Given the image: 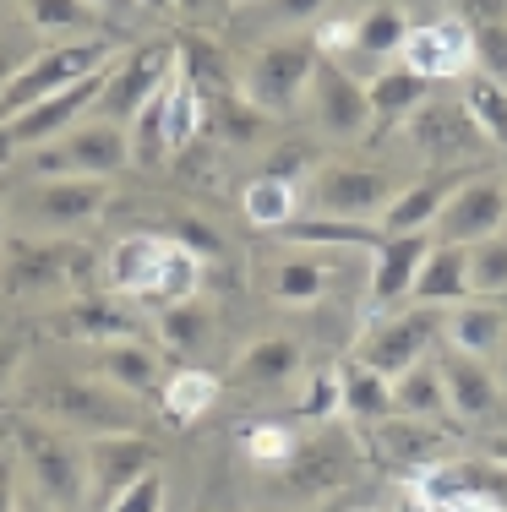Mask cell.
Here are the masks:
<instances>
[{
    "label": "cell",
    "instance_id": "1",
    "mask_svg": "<svg viewBox=\"0 0 507 512\" xmlns=\"http://www.w3.org/2000/svg\"><path fill=\"white\" fill-rule=\"evenodd\" d=\"M28 414H39V420H50L55 431L77 436V442H88V436H120V431H142V398L120 393V387L99 382V376H71V371H55L44 376L39 387H33L28 398Z\"/></svg>",
    "mask_w": 507,
    "mask_h": 512
},
{
    "label": "cell",
    "instance_id": "2",
    "mask_svg": "<svg viewBox=\"0 0 507 512\" xmlns=\"http://www.w3.org/2000/svg\"><path fill=\"white\" fill-rule=\"evenodd\" d=\"M6 442L17 469L33 480L44 507L55 512H77L88 502V469H82V442L66 431H55L39 414H11L6 420Z\"/></svg>",
    "mask_w": 507,
    "mask_h": 512
},
{
    "label": "cell",
    "instance_id": "3",
    "mask_svg": "<svg viewBox=\"0 0 507 512\" xmlns=\"http://www.w3.org/2000/svg\"><path fill=\"white\" fill-rule=\"evenodd\" d=\"M120 55H126V39H110V33H104V39L39 44L28 66L0 88V120H11V115H22V109H33L39 99H55V93L77 88V82L99 77V71H110Z\"/></svg>",
    "mask_w": 507,
    "mask_h": 512
},
{
    "label": "cell",
    "instance_id": "4",
    "mask_svg": "<svg viewBox=\"0 0 507 512\" xmlns=\"http://www.w3.org/2000/svg\"><path fill=\"white\" fill-rule=\"evenodd\" d=\"M93 262L71 240H39V235H6L0 246V295L6 300H71L82 295Z\"/></svg>",
    "mask_w": 507,
    "mask_h": 512
},
{
    "label": "cell",
    "instance_id": "5",
    "mask_svg": "<svg viewBox=\"0 0 507 512\" xmlns=\"http://www.w3.org/2000/svg\"><path fill=\"white\" fill-rule=\"evenodd\" d=\"M11 218L22 224V235L39 240H71L82 229H93L110 207V180H22L6 197Z\"/></svg>",
    "mask_w": 507,
    "mask_h": 512
},
{
    "label": "cell",
    "instance_id": "6",
    "mask_svg": "<svg viewBox=\"0 0 507 512\" xmlns=\"http://www.w3.org/2000/svg\"><path fill=\"white\" fill-rule=\"evenodd\" d=\"M126 164H131L126 126H110V120H93V115L82 126H71L66 137L22 153L28 180H115Z\"/></svg>",
    "mask_w": 507,
    "mask_h": 512
},
{
    "label": "cell",
    "instance_id": "7",
    "mask_svg": "<svg viewBox=\"0 0 507 512\" xmlns=\"http://www.w3.org/2000/svg\"><path fill=\"white\" fill-rule=\"evenodd\" d=\"M273 474H279L284 496H295V502H328V496H338L360 474L355 425L322 420L311 436H295V453H289Z\"/></svg>",
    "mask_w": 507,
    "mask_h": 512
},
{
    "label": "cell",
    "instance_id": "8",
    "mask_svg": "<svg viewBox=\"0 0 507 512\" xmlns=\"http://www.w3.org/2000/svg\"><path fill=\"white\" fill-rule=\"evenodd\" d=\"M311 71H317V39H279V44H262L251 55L246 77H240V99H246L257 115L284 120L295 115V104L306 99L311 88Z\"/></svg>",
    "mask_w": 507,
    "mask_h": 512
},
{
    "label": "cell",
    "instance_id": "9",
    "mask_svg": "<svg viewBox=\"0 0 507 512\" xmlns=\"http://www.w3.org/2000/svg\"><path fill=\"white\" fill-rule=\"evenodd\" d=\"M437 338H442V311L437 306L377 316V322L360 333V344H355V365H366V371H377V376L393 382L398 371H409V365L437 355Z\"/></svg>",
    "mask_w": 507,
    "mask_h": 512
},
{
    "label": "cell",
    "instance_id": "10",
    "mask_svg": "<svg viewBox=\"0 0 507 512\" xmlns=\"http://www.w3.org/2000/svg\"><path fill=\"white\" fill-rule=\"evenodd\" d=\"M175 55L180 50H169V44H137V50H126L110 66V77H104L99 104H93V120H110V126H126L131 131V120L159 99V88L169 82Z\"/></svg>",
    "mask_w": 507,
    "mask_h": 512
},
{
    "label": "cell",
    "instance_id": "11",
    "mask_svg": "<svg viewBox=\"0 0 507 512\" xmlns=\"http://www.w3.org/2000/svg\"><path fill=\"white\" fill-rule=\"evenodd\" d=\"M507 229V175H464L448 191L437 224H431V240L437 246H475V240Z\"/></svg>",
    "mask_w": 507,
    "mask_h": 512
},
{
    "label": "cell",
    "instance_id": "12",
    "mask_svg": "<svg viewBox=\"0 0 507 512\" xmlns=\"http://www.w3.org/2000/svg\"><path fill=\"white\" fill-rule=\"evenodd\" d=\"M82 469H88V502L104 512L126 485H137L142 474L159 469V447H153L142 431L88 436V442H82Z\"/></svg>",
    "mask_w": 507,
    "mask_h": 512
},
{
    "label": "cell",
    "instance_id": "13",
    "mask_svg": "<svg viewBox=\"0 0 507 512\" xmlns=\"http://www.w3.org/2000/svg\"><path fill=\"white\" fill-rule=\"evenodd\" d=\"M398 197L388 169L371 164H322L317 180H311V207L333 218H360V224H377L382 207Z\"/></svg>",
    "mask_w": 507,
    "mask_h": 512
},
{
    "label": "cell",
    "instance_id": "14",
    "mask_svg": "<svg viewBox=\"0 0 507 512\" xmlns=\"http://www.w3.org/2000/svg\"><path fill=\"white\" fill-rule=\"evenodd\" d=\"M306 99H311V120H317L328 137H338V142L366 137V126L377 120L371 115V99H366V82L349 77L344 60H328L322 50H317V71H311Z\"/></svg>",
    "mask_w": 507,
    "mask_h": 512
},
{
    "label": "cell",
    "instance_id": "15",
    "mask_svg": "<svg viewBox=\"0 0 507 512\" xmlns=\"http://www.w3.org/2000/svg\"><path fill=\"white\" fill-rule=\"evenodd\" d=\"M404 66L426 82H453L469 77V60H475V39H469V22L464 17H442L426 22V28H409L404 39Z\"/></svg>",
    "mask_w": 507,
    "mask_h": 512
},
{
    "label": "cell",
    "instance_id": "16",
    "mask_svg": "<svg viewBox=\"0 0 507 512\" xmlns=\"http://www.w3.org/2000/svg\"><path fill=\"white\" fill-rule=\"evenodd\" d=\"M44 333L66 338V344H120V338H137V322L131 311L110 295H71L44 316Z\"/></svg>",
    "mask_w": 507,
    "mask_h": 512
},
{
    "label": "cell",
    "instance_id": "17",
    "mask_svg": "<svg viewBox=\"0 0 507 512\" xmlns=\"http://www.w3.org/2000/svg\"><path fill=\"white\" fill-rule=\"evenodd\" d=\"M437 376H442V393H448V414L464 425L486 420V414H497L502 404V382L497 371H491L486 360L464 355V349H437Z\"/></svg>",
    "mask_w": 507,
    "mask_h": 512
},
{
    "label": "cell",
    "instance_id": "18",
    "mask_svg": "<svg viewBox=\"0 0 507 512\" xmlns=\"http://www.w3.org/2000/svg\"><path fill=\"white\" fill-rule=\"evenodd\" d=\"M371 442L393 469H437L453 453V431H442V420H409V414H388V420L371 425Z\"/></svg>",
    "mask_w": 507,
    "mask_h": 512
},
{
    "label": "cell",
    "instance_id": "19",
    "mask_svg": "<svg viewBox=\"0 0 507 512\" xmlns=\"http://www.w3.org/2000/svg\"><path fill=\"white\" fill-rule=\"evenodd\" d=\"M409 142H415L426 158H437V164H458V158H469L480 148V131H475V120H469L464 104L426 99L415 115H409Z\"/></svg>",
    "mask_w": 507,
    "mask_h": 512
},
{
    "label": "cell",
    "instance_id": "20",
    "mask_svg": "<svg viewBox=\"0 0 507 512\" xmlns=\"http://www.w3.org/2000/svg\"><path fill=\"white\" fill-rule=\"evenodd\" d=\"M431 246H437L431 229H420V235H382V246L371 251V300H377V306L404 300L409 289H415V273L431 256Z\"/></svg>",
    "mask_w": 507,
    "mask_h": 512
},
{
    "label": "cell",
    "instance_id": "21",
    "mask_svg": "<svg viewBox=\"0 0 507 512\" xmlns=\"http://www.w3.org/2000/svg\"><path fill=\"white\" fill-rule=\"evenodd\" d=\"M93 376L120 387L131 398H153L164 393V360L153 355L142 338H120V344H99L93 349Z\"/></svg>",
    "mask_w": 507,
    "mask_h": 512
},
{
    "label": "cell",
    "instance_id": "22",
    "mask_svg": "<svg viewBox=\"0 0 507 512\" xmlns=\"http://www.w3.org/2000/svg\"><path fill=\"white\" fill-rule=\"evenodd\" d=\"M502 338H507V306H497V300H458V306L442 311V344L448 349L491 360Z\"/></svg>",
    "mask_w": 507,
    "mask_h": 512
},
{
    "label": "cell",
    "instance_id": "23",
    "mask_svg": "<svg viewBox=\"0 0 507 512\" xmlns=\"http://www.w3.org/2000/svg\"><path fill=\"white\" fill-rule=\"evenodd\" d=\"M164 251H169L164 235H126V240H115V251L104 256V278H110V289H115V295H126V300H148L153 295V278H159V267H164Z\"/></svg>",
    "mask_w": 507,
    "mask_h": 512
},
{
    "label": "cell",
    "instance_id": "24",
    "mask_svg": "<svg viewBox=\"0 0 507 512\" xmlns=\"http://www.w3.org/2000/svg\"><path fill=\"white\" fill-rule=\"evenodd\" d=\"M279 235L300 251H377L382 229L360 224V218H333V213H306L295 224H284Z\"/></svg>",
    "mask_w": 507,
    "mask_h": 512
},
{
    "label": "cell",
    "instance_id": "25",
    "mask_svg": "<svg viewBox=\"0 0 507 512\" xmlns=\"http://www.w3.org/2000/svg\"><path fill=\"white\" fill-rule=\"evenodd\" d=\"M458 180L464 175H431V180H415V186H398V197L382 207L377 229L382 235H420V229H431Z\"/></svg>",
    "mask_w": 507,
    "mask_h": 512
},
{
    "label": "cell",
    "instance_id": "26",
    "mask_svg": "<svg viewBox=\"0 0 507 512\" xmlns=\"http://www.w3.org/2000/svg\"><path fill=\"white\" fill-rule=\"evenodd\" d=\"M295 371H300V344L284 338V333L246 344L240 360H235V382L257 387V393H284V387L295 382Z\"/></svg>",
    "mask_w": 507,
    "mask_h": 512
},
{
    "label": "cell",
    "instance_id": "27",
    "mask_svg": "<svg viewBox=\"0 0 507 512\" xmlns=\"http://www.w3.org/2000/svg\"><path fill=\"white\" fill-rule=\"evenodd\" d=\"M409 295H415L420 306H437V311L469 300V251L464 246H431V256L420 262Z\"/></svg>",
    "mask_w": 507,
    "mask_h": 512
},
{
    "label": "cell",
    "instance_id": "28",
    "mask_svg": "<svg viewBox=\"0 0 507 512\" xmlns=\"http://www.w3.org/2000/svg\"><path fill=\"white\" fill-rule=\"evenodd\" d=\"M22 17L39 39L66 44V39H104V11L88 0H22Z\"/></svg>",
    "mask_w": 507,
    "mask_h": 512
},
{
    "label": "cell",
    "instance_id": "29",
    "mask_svg": "<svg viewBox=\"0 0 507 512\" xmlns=\"http://www.w3.org/2000/svg\"><path fill=\"white\" fill-rule=\"evenodd\" d=\"M159 99H164L169 153H186L191 142H197V131H202V93H197V82H191V71H186V60H180V55H175V71H169Z\"/></svg>",
    "mask_w": 507,
    "mask_h": 512
},
{
    "label": "cell",
    "instance_id": "30",
    "mask_svg": "<svg viewBox=\"0 0 507 512\" xmlns=\"http://www.w3.org/2000/svg\"><path fill=\"white\" fill-rule=\"evenodd\" d=\"M393 414H409V420H442L448 414V393H442V376H437V355L409 365V371L393 376Z\"/></svg>",
    "mask_w": 507,
    "mask_h": 512
},
{
    "label": "cell",
    "instance_id": "31",
    "mask_svg": "<svg viewBox=\"0 0 507 512\" xmlns=\"http://www.w3.org/2000/svg\"><path fill=\"white\" fill-rule=\"evenodd\" d=\"M328 284H333V273H328L322 256H284L268 278L279 306H317V300L328 295Z\"/></svg>",
    "mask_w": 507,
    "mask_h": 512
},
{
    "label": "cell",
    "instance_id": "32",
    "mask_svg": "<svg viewBox=\"0 0 507 512\" xmlns=\"http://www.w3.org/2000/svg\"><path fill=\"white\" fill-rule=\"evenodd\" d=\"M338 382H344V414L355 425H377V420H388V414H393L388 376H377V371H366V365L349 360L344 371H338Z\"/></svg>",
    "mask_w": 507,
    "mask_h": 512
},
{
    "label": "cell",
    "instance_id": "33",
    "mask_svg": "<svg viewBox=\"0 0 507 512\" xmlns=\"http://www.w3.org/2000/svg\"><path fill=\"white\" fill-rule=\"evenodd\" d=\"M458 104L469 109L480 142H491V148L507 153V88H497V82L480 77V71H469V77H464V99H458Z\"/></svg>",
    "mask_w": 507,
    "mask_h": 512
},
{
    "label": "cell",
    "instance_id": "34",
    "mask_svg": "<svg viewBox=\"0 0 507 512\" xmlns=\"http://www.w3.org/2000/svg\"><path fill=\"white\" fill-rule=\"evenodd\" d=\"M197 289H202V256L197 251H186L180 240H169V251H164V267H159V278H153V295H148V306H186V300H197Z\"/></svg>",
    "mask_w": 507,
    "mask_h": 512
},
{
    "label": "cell",
    "instance_id": "35",
    "mask_svg": "<svg viewBox=\"0 0 507 512\" xmlns=\"http://www.w3.org/2000/svg\"><path fill=\"white\" fill-rule=\"evenodd\" d=\"M366 99H371V115H415L420 104L431 99V82L415 77L409 66L398 71H377V77H366Z\"/></svg>",
    "mask_w": 507,
    "mask_h": 512
},
{
    "label": "cell",
    "instance_id": "36",
    "mask_svg": "<svg viewBox=\"0 0 507 512\" xmlns=\"http://www.w3.org/2000/svg\"><path fill=\"white\" fill-rule=\"evenodd\" d=\"M164 414L175 425H191L202 420V409H213V398H219V382H213V371H197V365H186V371H169L164 382Z\"/></svg>",
    "mask_w": 507,
    "mask_h": 512
},
{
    "label": "cell",
    "instance_id": "37",
    "mask_svg": "<svg viewBox=\"0 0 507 512\" xmlns=\"http://www.w3.org/2000/svg\"><path fill=\"white\" fill-rule=\"evenodd\" d=\"M295 207H300V191H295V180H279V175H257L246 186V218L257 229H284V224H295Z\"/></svg>",
    "mask_w": 507,
    "mask_h": 512
},
{
    "label": "cell",
    "instance_id": "38",
    "mask_svg": "<svg viewBox=\"0 0 507 512\" xmlns=\"http://www.w3.org/2000/svg\"><path fill=\"white\" fill-rule=\"evenodd\" d=\"M507 295V229L469 246V300H502Z\"/></svg>",
    "mask_w": 507,
    "mask_h": 512
},
{
    "label": "cell",
    "instance_id": "39",
    "mask_svg": "<svg viewBox=\"0 0 507 512\" xmlns=\"http://www.w3.org/2000/svg\"><path fill=\"white\" fill-rule=\"evenodd\" d=\"M159 338L175 355H197V349H208L213 338V311L202 306V300H186V306H164L159 316Z\"/></svg>",
    "mask_w": 507,
    "mask_h": 512
},
{
    "label": "cell",
    "instance_id": "40",
    "mask_svg": "<svg viewBox=\"0 0 507 512\" xmlns=\"http://www.w3.org/2000/svg\"><path fill=\"white\" fill-rule=\"evenodd\" d=\"M409 39V17L398 6H371L366 17H355V50L360 55H398Z\"/></svg>",
    "mask_w": 507,
    "mask_h": 512
},
{
    "label": "cell",
    "instance_id": "41",
    "mask_svg": "<svg viewBox=\"0 0 507 512\" xmlns=\"http://www.w3.org/2000/svg\"><path fill=\"white\" fill-rule=\"evenodd\" d=\"M289 409H295V420H311V425L338 420V414H344V382H338V371H317L306 382V393H300Z\"/></svg>",
    "mask_w": 507,
    "mask_h": 512
},
{
    "label": "cell",
    "instance_id": "42",
    "mask_svg": "<svg viewBox=\"0 0 507 512\" xmlns=\"http://www.w3.org/2000/svg\"><path fill=\"white\" fill-rule=\"evenodd\" d=\"M469 39H475V66H480V77H491L497 88H507V22L469 28Z\"/></svg>",
    "mask_w": 507,
    "mask_h": 512
},
{
    "label": "cell",
    "instance_id": "43",
    "mask_svg": "<svg viewBox=\"0 0 507 512\" xmlns=\"http://www.w3.org/2000/svg\"><path fill=\"white\" fill-rule=\"evenodd\" d=\"M246 453L257 469H279V463L295 453V431H284V425H257V431H246Z\"/></svg>",
    "mask_w": 507,
    "mask_h": 512
},
{
    "label": "cell",
    "instance_id": "44",
    "mask_svg": "<svg viewBox=\"0 0 507 512\" xmlns=\"http://www.w3.org/2000/svg\"><path fill=\"white\" fill-rule=\"evenodd\" d=\"M240 11H262L273 28H300V22H317L328 11V0H257V6H240Z\"/></svg>",
    "mask_w": 507,
    "mask_h": 512
},
{
    "label": "cell",
    "instance_id": "45",
    "mask_svg": "<svg viewBox=\"0 0 507 512\" xmlns=\"http://www.w3.org/2000/svg\"><path fill=\"white\" fill-rule=\"evenodd\" d=\"M104 512H164V474H159V469L142 474V480L126 485V491H120Z\"/></svg>",
    "mask_w": 507,
    "mask_h": 512
},
{
    "label": "cell",
    "instance_id": "46",
    "mask_svg": "<svg viewBox=\"0 0 507 512\" xmlns=\"http://www.w3.org/2000/svg\"><path fill=\"white\" fill-rule=\"evenodd\" d=\"M22 360H28V338H22V333H0V398L11 393Z\"/></svg>",
    "mask_w": 507,
    "mask_h": 512
},
{
    "label": "cell",
    "instance_id": "47",
    "mask_svg": "<svg viewBox=\"0 0 507 512\" xmlns=\"http://www.w3.org/2000/svg\"><path fill=\"white\" fill-rule=\"evenodd\" d=\"M464 22L486 28V22H507V0H464Z\"/></svg>",
    "mask_w": 507,
    "mask_h": 512
},
{
    "label": "cell",
    "instance_id": "48",
    "mask_svg": "<svg viewBox=\"0 0 507 512\" xmlns=\"http://www.w3.org/2000/svg\"><path fill=\"white\" fill-rule=\"evenodd\" d=\"M33 60V50H22V44H11V39H0V88H6L11 77H17L22 66Z\"/></svg>",
    "mask_w": 507,
    "mask_h": 512
},
{
    "label": "cell",
    "instance_id": "49",
    "mask_svg": "<svg viewBox=\"0 0 507 512\" xmlns=\"http://www.w3.org/2000/svg\"><path fill=\"white\" fill-rule=\"evenodd\" d=\"M0 512H17V463L0 458Z\"/></svg>",
    "mask_w": 507,
    "mask_h": 512
},
{
    "label": "cell",
    "instance_id": "50",
    "mask_svg": "<svg viewBox=\"0 0 507 512\" xmlns=\"http://www.w3.org/2000/svg\"><path fill=\"white\" fill-rule=\"evenodd\" d=\"M486 458H491V463H502V469H507V431H497V436L486 442Z\"/></svg>",
    "mask_w": 507,
    "mask_h": 512
},
{
    "label": "cell",
    "instance_id": "51",
    "mask_svg": "<svg viewBox=\"0 0 507 512\" xmlns=\"http://www.w3.org/2000/svg\"><path fill=\"white\" fill-rule=\"evenodd\" d=\"M175 11H180V17H208L213 0H175Z\"/></svg>",
    "mask_w": 507,
    "mask_h": 512
},
{
    "label": "cell",
    "instance_id": "52",
    "mask_svg": "<svg viewBox=\"0 0 507 512\" xmlns=\"http://www.w3.org/2000/svg\"><path fill=\"white\" fill-rule=\"evenodd\" d=\"M131 6L153 11V17H169V11H175V0H131Z\"/></svg>",
    "mask_w": 507,
    "mask_h": 512
},
{
    "label": "cell",
    "instance_id": "53",
    "mask_svg": "<svg viewBox=\"0 0 507 512\" xmlns=\"http://www.w3.org/2000/svg\"><path fill=\"white\" fill-rule=\"evenodd\" d=\"M88 6H93V11H126L131 0H88Z\"/></svg>",
    "mask_w": 507,
    "mask_h": 512
},
{
    "label": "cell",
    "instance_id": "54",
    "mask_svg": "<svg viewBox=\"0 0 507 512\" xmlns=\"http://www.w3.org/2000/svg\"><path fill=\"white\" fill-rule=\"evenodd\" d=\"M6 218H11V207H6V191H0V246H6Z\"/></svg>",
    "mask_w": 507,
    "mask_h": 512
},
{
    "label": "cell",
    "instance_id": "55",
    "mask_svg": "<svg viewBox=\"0 0 507 512\" xmlns=\"http://www.w3.org/2000/svg\"><path fill=\"white\" fill-rule=\"evenodd\" d=\"M17 512H55V507H22V502H17Z\"/></svg>",
    "mask_w": 507,
    "mask_h": 512
},
{
    "label": "cell",
    "instance_id": "56",
    "mask_svg": "<svg viewBox=\"0 0 507 512\" xmlns=\"http://www.w3.org/2000/svg\"><path fill=\"white\" fill-rule=\"evenodd\" d=\"M235 6H257V0H235Z\"/></svg>",
    "mask_w": 507,
    "mask_h": 512
}]
</instances>
